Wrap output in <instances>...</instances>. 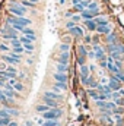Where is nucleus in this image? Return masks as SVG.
<instances>
[{
    "instance_id": "f257e3e1",
    "label": "nucleus",
    "mask_w": 124,
    "mask_h": 126,
    "mask_svg": "<svg viewBox=\"0 0 124 126\" xmlns=\"http://www.w3.org/2000/svg\"><path fill=\"white\" fill-rule=\"evenodd\" d=\"M62 116H63V110L59 109V107L50 109V110H47L45 113H42L44 120H47V119H59V117H62Z\"/></svg>"
},
{
    "instance_id": "f03ea898",
    "label": "nucleus",
    "mask_w": 124,
    "mask_h": 126,
    "mask_svg": "<svg viewBox=\"0 0 124 126\" xmlns=\"http://www.w3.org/2000/svg\"><path fill=\"white\" fill-rule=\"evenodd\" d=\"M9 12H10L12 15H15V16H25L26 9H25L21 3H13V4L9 7Z\"/></svg>"
},
{
    "instance_id": "7ed1b4c3",
    "label": "nucleus",
    "mask_w": 124,
    "mask_h": 126,
    "mask_svg": "<svg viewBox=\"0 0 124 126\" xmlns=\"http://www.w3.org/2000/svg\"><path fill=\"white\" fill-rule=\"evenodd\" d=\"M108 87L111 88V91H120V90H121V82H120L114 75H111V79H110Z\"/></svg>"
},
{
    "instance_id": "20e7f679",
    "label": "nucleus",
    "mask_w": 124,
    "mask_h": 126,
    "mask_svg": "<svg viewBox=\"0 0 124 126\" xmlns=\"http://www.w3.org/2000/svg\"><path fill=\"white\" fill-rule=\"evenodd\" d=\"M108 51H110V54L111 53H121V54H124V46L123 44H118V43L108 44Z\"/></svg>"
},
{
    "instance_id": "39448f33",
    "label": "nucleus",
    "mask_w": 124,
    "mask_h": 126,
    "mask_svg": "<svg viewBox=\"0 0 124 126\" xmlns=\"http://www.w3.org/2000/svg\"><path fill=\"white\" fill-rule=\"evenodd\" d=\"M96 90H98V93H99V94H105L108 98H111L112 91H111V88H110L108 85H98V87H96Z\"/></svg>"
},
{
    "instance_id": "423d86ee",
    "label": "nucleus",
    "mask_w": 124,
    "mask_h": 126,
    "mask_svg": "<svg viewBox=\"0 0 124 126\" xmlns=\"http://www.w3.org/2000/svg\"><path fill=\"white\" fill-rule=\"evenodd\" d=\"M89 12H92L93 15H95V18L96 16H99V6H98V3L96 1H91L89 4H88V7H86Z\"/></svg>"
},
{
    "instance_id": "0eeeda50",
    "label": "nucleus",
    "mask_w": 124,
    "mask_h": 126,
    "mask_svg": "<svg viewBox=\"0 0 124 126\" xmlns=\"http://www.w3.org/2000/svg\"><path fill=\"white\" fill-rule=\"evenodd\" d=\"M69 32H70L72 35H74V37H85V32H83V30H82L80 27H77V25H74L73 28H70V30H69Z\"/></svg>"
},
{
    "instance_id": "6e6552de",
    "label": "nucleus",
    "mask_w": 124,
    "mask_h": 126,
    "mask_svg": "<svg viewBox=\"0 0 124 126\" xmlns=\"http://www.w3.org/2000/svg\"><path fill=\"white\" fill-rule=\"evenodd\" d=\"M96 32L98 34H104V35H108L110 32H112L110 25H98L96 27Z\"/></svg>"
},
{
    "instance_id": "1a4fd4ad",
    "label": "nucleus",
    "mask_w": 124,
    "mask_h": 126,
    "mask_svg": "<svg viewBox=\"0 0 124 126\" xmlns=\"http://www.w3.org/2000/svg\"><path fill=\"white\" fill-rule=\"evenodd\" d=\"M93 50H95V57H96V59H99V60H105V53H104V50H102L99 46H95Z\"/></svg>"
},
{
    "instance_id": "9d476101",
    "label": "nucleus",
    "mask_w": 124,
    "mask_h": 126,
    "mask_svg": "<svg viewBox=\"0 0 124 126\" xmlns=\"http://www.w3.org/2000/svg\"><path fill=\"white\" fill-rule=\"evenodd\" d=\"M69 59H70V53L69 51H63L59 56V63H63V64H67L69 63Z\"/></svg>"
},
{
    "instance_id": "9b49d317",
    "label": "nucleus",
    "mask_w": 124,
    "mask_h": 126,
    "mask_svg": "<svg viewBox=\"0 0 124 126\" xmlns=\"http://www.w3.org/2000/svg\"><path fill=\"white\" fill-rule=\"evenodd\" d=\"M44 100V104H47L50 109H54V107H59V103L56 101V100H53V98H48V97H44L42 98Z\"/></svg>"
},
{
    "instance_id": "f8f14e48",
    "label": "nucleus",
    "mask_w": 124,
    "mask_h": 126,
    "mask_svg": "<svg viewBox=\"0 0 124 126\" xmlns=\"http://www.w3.org/2000/svg\"><path fill=\"white\" fill-rule=\"evenodd\" d=\"M53 78L57 81V82H67V75L66 73H62V72H56L53 75Z\"/></svg>"
},
{
    "instance_id": "ddd939ff",
    "label": "nucleus",
    "mask_w": 124,
    "mask_h": 126,
    "mask_svg": "<svg viewBox=\"0 0 124 126\" xmlns=\"http://www.w3.org/2000/svg\"><path fill=\"white\" fill-rule=\"evenodd\" d=\"M3 62L9 63V64H18V63L21 62V60H18V59H15V57H12V56H9V54H3Z\"/></svg>"
},
{
    "instance_id": "4468645a",
    "label": "nucleus",
    "mask_w": 124,
    "mask_h": 126,
    "mask_svg": "<svg viewBox=\"0 0 124 126\" xmlns=\"http://www.w3.org/2000/svg\"><path fill=\"white\" fill-rule=\"evenodd\" d=\"M44 97H48V98H53V100H62L63 95L57 94V93H54V91H45L44 93Z\"/></svg>"
},
{
    "instance_id": "2eb2a0df",
    "label": "nucleus",
    "mask_w": 124,
    "mask_h": 126,
    "mask_svg": "<svg viewBox=\"0 0 124 126\" xmlns=\"http://www.w3.org/2000/svg\"><path fill=\"white\" fill-rule=\"evenodd\" d=\"M80 16H82V19H85V21H91V19L95 18V15H93L92 12H89L88 9H85V10L80 13Z\"/></svg>"
},
{
    "instance_id": "dca6fc26",
    "label": "nucleus",
    "mask_w": 124,
    "mask_h": 126,
    "mask_svg": "<svg viewBox=\"0 0 124 126\" xmlns=\"http://www.w3.org/2000/svg\"><path fill=\"white\" fill-rule=\"evenodd\" d=\"M85 25H86V28L89 30V31H96V22L93 21V19H91V21H85Z\"/></svg>"
},
{
    "instance_id": "f3484780",
    "label": "nucleus",
    "mask_w": 124,
    "mask_h": 126,
    "mask_svg": "<svg viewBox=\"0 0 124 126\" xmlns=\"http://www.w3.org/2000/svg\"><path fill=\"white\" fill-rule=\"evenodd\" d=\"M57 125H60L57 119H47V120L42 122V125L41 126H57Z\"/></svg>"
},
{
    "instance_id": "a211bd4d",
    "label": "nucleus",
    "mask_w": 124,
    "mask_h": 126,
    "mask_svg": "<svg viewBox=\"0 0 124 126\" xmlns=\"http://www.w3.org/2000/svg\"><path fill=\"white\" fill-rule=\"evenodd\" d=\"M93 21L96 22V25H110V22H108V19H107V18L96 16V18H93Z\"/></svg>"
},
{
    "instance_id": "6ab92c4d",
    "label": "nucleus",
    "mask_w": 124,
    "mask_h": 126,
    "mask_svg": "<svg viewBox=\"0 0 124 126\" xmlns=\"http://www.w3.org/2000/svg\"><path fill=\"white\" fill-rule=\"evenodd\" d=\"M107 43H108V44H115V43H117V34L110 32V34L107 35Z\"/></svg>"
},
{
    "instance_id": "aec40b11",
    "label": "nucleus",
    "mask_w": 124,
    "mask_h": 126,
    "mask_svg": "<svg viewBox=\"0 0 124 126\" xmlns=\"http://www.w3.org/2000/svg\"><path fill=\"white\" fill-rule=\"evenodd\" d=\"M47 110H50V107H48L47 104H38V106L35 107V111H37V113H41V114L45 113Z\"/></svg>"
},
{
    "instance_id": "412c9836",
    "label": "nucleus",
    "mask_w": 124,
    "mask_h": 126,
    "mask_svg": "<svg viewBox=\"0 0 124 126\" xmlns=\"http://www.w3.org/2000/svg\"><path fill=\"white\" fill-rule=\"evenodd\" d=\"M24 48H25V51L28 53V54H31L32 51H34V43H24Z\"/></svg>"
},
{
    "instance_id": "4be33fe9",
    "label": "nucleus",
    "mask_w": 124,
    "mask_h": 126,
    "mask_svg": "<svg viewBox=\"0 0 124 126\" xmlns=\"http://www.w3.org/2000/svg\"><path fill=\"white\" fill-rule=\"evenodd\" d=\"M67 70H69V64L57 63V72H62V73H67Z\"/></svg>"
},
{
    "instance_id": "5701e85b",
    "label": "nucleus",
    "mask_w": 124,
    "mask_h": 126,
    "mask_svg": "<svg viewBox=\"0 0 124 126\" xmlns=\"http://www.w3.org/2000/svg\"><path fill=\"white\" fill-rule=\"evenodd\" d=\"M54 88L56 90H67V82H57L56 81V84H54Z\"/></svg>"
},
{
    "instance_id": "b1692460",
    "label": "nucleus",
    "mask_w": 124,
    "mask_h": 126,
    "mask_svg": "<svg viewBox=\"0 0 124 126\" xmlns=\"http://www.w3.org/2000/svg\"><path fill=\"white\" fill-rule=\"evenodd\" d=\"M88 94L91 95L95 101H98V100H99V93H98V90H96V91H95V90H89V91H88Z\"/></svg>"
},
{
    "instance_id": "393cba45",
    "label": "nucleus",
    "mask_w": 124,
    "mask_h": 126,
    "mask_svg": "<svg viewBox=\"0 0 124 126\" xmlns=\"http://www.w3.org/2000/svg\"><path fill=\"white\" fill-rule=\"evenodd\" d=\"M59 50H60V51H69V50H70V44H69V43H62V44H60V46H59Z\"/></svg>"
},
{
    "instance_id": "a878e982",
    "label": "nucleus",
    "mask_w": 124,
    "mask_h": 126,
    "mask_svg": "<svg viewBox=\"0 0 124 126\" xmlns=\"http://www.w3.org/2000/svg\"><path fill=\"white\" fill-rule=\"evenodd\" d=\"M24 35H28V37H32V35H35V31L32 30V28H28V27H25L24 28V31H22Z\"/></svg>"
},
{
    "instance_id": "bb28decb",
    "label": "nucleus",
    "mask_w": 124,
    "mask_h": 126,
    "mask_svg": "<svg viewBox=\"0 0 124 126\" xmlns=\"http://www.w3.org/2000/svg\"><path fill=\"white\" fill-rule=\"evenodd\" d=\"M21 4H22V6H26V7H31V9L37 6V4H35L34 1H31V0H22V1H21Z\"/></svg>"
},
{
    "instance_id": "cd10ccee",
    "label": "nucleus",
    "mask_w": 124,
    "mask_h": 126,
    "mask_svg": "<svg viewBox=\"0 0 124 126\" xmlns=\"http://www.w3.org/2000/svg\"><path fill=\"white\" fill-rule=\"evenodd\" d=\"M73 7H74V10H76L77 13H82V12L85 10V6H83L82 3H76V4H73Z\"/></svg>"
},
{
    "instance_id": "c85d7f7f",
    "label": "nucleus",
    "mask_w": 124,
    "mask_h": 126,
    "mask_svg": "<svg viewBox=\"0 0 124 126\" xmlns=\"http://www.w3.org/2000/svg\"><path fill=\"white\" fill-rule=\"evenodd\" d=\"M10 44H12V47H21V46H22V43H21L19 38H13V40H10Z\"/></svg>"
},
{
    "instance_id": "c756f323",
    "label": "nucleus",
    "mask_w": 124,
    "mask_h": 126,
    "mask_svg": "<svg viewBox=\"0 0 124 126\" xmlns=\"http://www.w3.org/2000/svg\"><path fill=\"white\" fill-rule=\"evenodd\" d=\"M70 19H72L73 22H76V24H77V22L82 19V16H80V13H74V15H72V18H70Z\"/></svg>"
},
{
    "instance_id": "7c9ffc66",
    "label": "nucleus",
    "mask_w": 124,
    "mask_h": 126,
    "mask_svg": "<svg viewBox=\"0 0 124 126\" xmlns=\"http://www.w3.org/2000/svg\"><path fill=\"white\" fill-rule=\"evenodd\" d=\"M13 90H15V91H24V84L16 82V84L13 85Z\"/></svg>"
},
{
    "instance_id": "2f4dec72",
    "label": "nucleus",
    "mask_w": 124,
    "mask_h": 126,
    "mask_svg": "<svg viewBox=\"0 0 124 126\" xmlns=\"http://www.w3.org/2000/svg\"><path fill=\"white\" fill-rule=\"evenodd\" d=\"M114 76L120 81V82H124V73L123 72H118V73H114Z\"/></svg>"
},
{
    "instance_id": "473e14b6",
    "label": "nucleus",
    "mask_w": 124,
    "mask_h": 126,
    "mask_svg": "<svg viewBox=\"0 0 124 126\" xmlns=\"http://www.w3.org/2000/svg\"><path fill=\"white\" fill-rule=\"evenodd\" d=\"M74 25H77V24H76V22H73V21H72V19H70V21H67V22H66V28H67V30H70V28H73V27H74Z\"/></svg>"
},
{
    "instance_id": "72a5a7b5",
    "label": "nucleus",
    "mask_w": 124,
    "mask_h": 126,
    "mask_svg": "<svg viewBox=\"0 0 124 126\" xmlns=\"http://www.w3.org/2000/svg\"><path fill=\"white\" fill-rule=\"evenodd\" d=\"M12 51H15V53H18V54H21V53H24L25 51V48L21 46V47H13V50Z\"/></svg>"
},
{
    "instance_id": "f704fd0d",
    "label": "nucleus",
    "mask_w": 124,
    "mask_h": 126,
    "mask_svg": "<svg viewBox=\"0 0 124 126\" xmlns=\"http://www.w3.org/2000/svg\"><path fill=\"white\" fill-rule=\"evenodd\" d=\"M6 110H7V113H9L10 116H18V114H19V111L15 110V109H6Z\"/></svg>"
},
{
    "instance_id": "c9c22d12",
    "label": "nucleus",
    "mask_w": 124,
    "mask_h": 126,
    "mask_svg": "<svg viewBox=\"0 0 124 126\" xmlns=\"http://www.w3.org/2000/svg\"><path fill=\"white\" fill-rule=\"evenodd\" d=\"M79 51H80V56H83V57H85V56H88V51L85 50V47H83V46H80V47H79Z\"/></svg>"
},
{
    "instance_id": "e433bc0d",
    "label": "nucleus",
    "mask_w": 124,
    "mask_h": 126,
    "mask_svg": "<svg viewBox=\"0 0 124 126\" xmlns=\"http://www.w3.org/2000/svg\"><path fill=\"white\" fill-rule=\"evenodd\" d=\"M0 79H3V81H7V76H6V70H0Z\"/></svg>"
},
{
    "instance_id": "4c0bfd02",
    "label": "nucleus",
    "mask_w": 124,
    "mask_h": 126,
    "mask_svg": "<svg viewBox=\"0 0 124 126\" xmlns=\"http://www.w3.org/2000/svg\"><path fill=\"white\" fill-rule=\"evenodd\" d=\"M0 51H9V47L6 44H0Z\"/></svg>"
},
{
    "instance_id": "58836bf2",
    "label": "nucleus",
    "mask_w": 124,
    "mask_h": 126,
    "mask_svg": "<svg viewBox=\"0 0 124 126\" xmlns=\"http://www.w3.org/2000/svg\"><path fill=\"white\" fill-rule=\"evenodd\" d=\"M6 70H9V72H15V73H16V69H15L13 66H7V67H6Z\"/></svg>"
},
{
    "instance_id": "ea45409f",
    "label": "nucleus",
    "mask_w": 124,
    "mask_h": 126,
    "mask_svg": "<svg viewBox=\"0 0 124 126\" xmlns=\"http://www.w3.org/2000/svg\"><path fill=\"white\" fill-rule=\"evenodd\" d=\"M85 41H86V43H91V41H92V38H91L89 35H86V37H85Z\"/></svg>"
},
{
    "instance_id": "a19ab883",
    "label": "nucleus",
    "mask_w": 124,
    "mask_h": 126,
    "mask_svg": "<svg viewBox=\"0 0 124 126\" xmlns=\"http://www.w3.org/2000/svg\"><path fill=\"white\" fill-rule=\"evenodd\" d=\"M101 67H107V60H102L101 62Z\"/></svg>"
},
{
    "instance_id": "79ce46f5",
    "label": "nucleus",
    "mask_w": 124,
    "mask_h": 126,
    "mask_svg": "<svg viewBox=\"0 0 124 126\" xmlns=\"http://www.w3.org/2000/svg\"><path fill=\"white\" fill-rule=\"evenodd\" d=\"M7 126H19V125H18L16 122H12V120H10V123H9V125H7Z\"/></svg>"
},
{
    "instance_id": "37998d69",
    "label": "nucleus",
    "mask_w": 124,
    "mask_h": 126,
    "mask_svg": "<svg viewBox=\"0 0 124 126\" xmlns=\"http://www.w3.org/2000/svg\"><path fill=\"white\" fill-rule=\"evenodd\" d=\"M25 126H32V122L31 120H26V122H25Z\"/></svg>"
},
{
    "instance_id": "c03bdc74",
    "label": "nucleus",
    "mask_w": 124,
    "mask_h": 126,
    "mask_svg": "<svg viewBox=\"0 0 124 126\" xmlns=\"http://www.w3.org/2000/svg\"><path fill=\"white\" fill-rule=\"evenodd\" d=\"M59 1H60V4H63V3H64V1H66V0H59Z\"/></svg>"
},
{
    "instance_id": "a18cd8bd",
    "label": "nucleus",
    "mask_w": 124,
    "mask_h": 126,
    "mask_svg": "<svg viewBox=\"0 0 124 126\" xmlns=\"http://www.w3.org/2000/svg\"><path fill=\"white\" fill-rule=\"evenodd\" d=\"M0 94H3V90H0Z\"/></svg>"
},
{
    "instance_id": "49530a36",
    "label": "nucleus",
    "mask_w": 124,
    "mask_h": 126,
    "mask_svg": "<svg viewBox=\"0 0 124 126\" xmlns=\"http://www.w3.org/2000/svg\"><path fill=\"white\" fill-rule=\"evenodd\" d=\"M0 126H4V125H0Z\"/></svg>"
},
{
    "instance_id": "de8ad7c7",
    "label": "nucleus",
    "mask_w": 124,
    "mask_h": 126,
    "mask_svg": "<svg viewBox=\"0 0 124 126\" xmlns=\"http://www.w3.org/2000/svg\"><path fill=\"white\" fill-rule=\"evenodd\" d=\"M57 126H62V125H57Z\"/></svg>"
},
{
    "instance_id": "09e8293b",
    "label": "nucleus",
    "mask_w": 124,
    "mask_h": 126,
    "mask_svg": "<svg viewBox=\"0 0 124 126\" xmlns=\"http://www.w3.org/2000/svg\"><path fill=\"white\" fill-rule=\"evenodd\" d=\"M22 126H25V125H22Z\"/></svg>"
}]
</instances>
